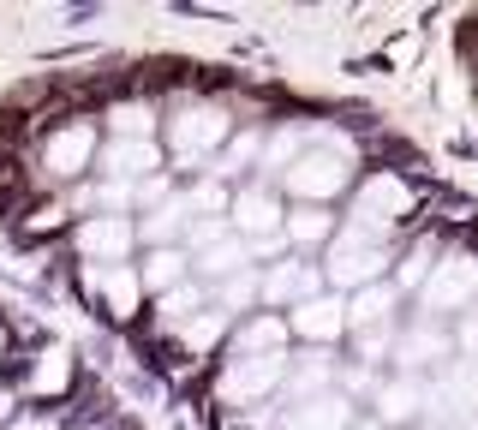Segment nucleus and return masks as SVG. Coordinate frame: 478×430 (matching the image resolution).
Listing matches in <instances>:
<instances>
[{
    "mask_svg": "<svg viewBox=\"0 0 478 430\" xmlns=\"http://www.w3.org/2000/svg\"><path fill=\"white\" fill-rule=\"evenodd\" d=\"M245 120L234 114L227 96H174L161 108V150L179 179H203L216 168V156L234 144Z\"/></svg>",
    "mask_w": 478,
    "mask_h": 430,
    "instance_id": "obj_1",
    "label": "nucleus"
},
{
    "mask_svg": "<svg viewBox=\"0 0 478 430\" xmlns=\"http://www.w3.org/2000/svg\"><path fill=\"white\" fill-rule=\"evenodd\" d=\"M358 174H365V156H358V137L341 132L335 120H317L311 144L299 150V161L276 179L287 203H323V210H341L353 197Z\"/></svg>",
    "mask_w": 478,
    "mask_h": 430,
    "instance_id": "obj_2",
    "label": "nucleus"
},
{
    "mask_svg": "<svg viewBox=\"0 0 478 430\" xmlns=\"http://www.w3.org/2000/svg\"><path fill=\"white\" fill-rule=\"evenodd\" d=\"M102 144H108L102 120H78V114L42 120L37 144H30V179H37V192H78L84 179H96Z\"/></svg>",
    "mask_w": 478,
    "mask_h": 430,
    "instance_id": "obj_3",
    "label": "nucleus"
},
{
    "mask_svg": "<svg viewBox=\"0 0 478 430\" xmlns=\"http://www.w3.org/2000/svg\"><path fill=\"white\" fill-rule=\"evenodd\" d=\"M287 197H281L276 179H245V186H234V203H227V227H234L245 245H251V257L263 263H276V257H287Z\"/></svg>",
    "mask_w": 478,
    "mask_h": 430,
    "instance_id": "obj_4",
    "label": "nucleus"
},
{
    "mask_svg": "<svg viewBox=\"0 0 478 430\" xmlns=\"http://www.w3.org/2000/svg\"><path fill=\"white\" fill-rule=\"evenodd\" d=\"M395 257H400L395 239H377V234H365V227H347V221H341L335 245H329L317 263H323V275H329V294L353 299L358 287L389 281V275H395Z\"/></svg>",
    "mask_w": 478,
    "mask_h": 430,
    "instance_id": "obj_5",
    "label": "nucleus"
},
{
    "mask_svg": "<svg viewBox=\"0 0 478 430\" xmlns=\"http://www.w3.org/2000/svg\"><path fill=\"white\" fill-rule=\"evenodd\" d=\"M478 311V257L460 252L449 239V252L437 257V269L424 281V294L413 299V317H431V323H455V317Z\"/></svg>",
    "mask_w": 478,
    "mask_h": 430,
    "instance_id": "obj_6",
    "label": "nucleus"
},
{
    "mask_svg": "<svg viewBox=\"0 0 478 430\" xmlns=\"http://www.w3.org/2000/svg\"><path fill=\"white\" fill-rule=\"evenodd\" d=\"M317 294H329V275H323L317 257L287 252V257H276V263H263V269H258V305H263V311H276V317L311 305Z\"/></svg>",
    "mask_w": 478,
    "mask_h": 430,
    "instance_id": "obj_7",
    "label": "nucleus"
},
{
    "mask_svg": "<svg viewBox=\"0 0 478 430\" xmlns=\"http://www.w3.org/2000/svg\"><path fill=\"white\" fill-rule=\"evenodd\" d=\"M72 263H138V215H84L66 239Z\"/></svg>",
    "mask_w": 478,
    "mask_h": 430,
    "instance_id": "obj_8",
    "label": "nucleus"
},
{
    "mask_svg": "<svg viewBox=\"0 0 478 430\" xmlns=\"http://www.w3.org/2000/svg\"><path fill=\"white\" fill-rule=\"evenodd\" d=\"M156 174H168L161 137H108L96 156V179H114V186H144Z\"/></svg>",
    "mask_w": 478,
    "mask_h": 430,
    "instance_id": "obj_9",
    "label": "nucleus"
},
{
    "mask_svg": "<svg viewBox=\"0 0 478 430\" xmlns=\"http://www.w3.org/2000/svg\"><path fill=\"white\" fill-rule=\"evenodd\" d=\"M293 347H323V352H347V299L341 294H317L311 305L287 311Z\"/></svg>",
    "mask_w": 478,
    "mask_h": 430,
    "instance_id": "obj_10",
    "label": "nucleus"
},
{
    "mask_svg": "<svg viewBox=\"0 0 478 430\" xmlns=\"http://www.w3.org/2000/svg\"><path fill=\"white\" fill-rule=\"evenodd\" d=\"M161 108L168 102L144 96V90H126L102 108V137H161Z\"/></svg>",
    "mask_w": 478,
    "mask_h": 430,
    "instance_id": "obj_11",
    "label": "nucleus"
},
{
    "mask_svg": "<svg viewBox=\"0 0 478 430\" xmlns=\"http://www.w3.org/2000/svg\"><path fill=\"white\" fill-rule=\"evenodd\" d=\"M341 234V210H323V203H293L287 210V252L299 257H323Z\"/></svg>",
    "mask_w": 478,
    "mask_h": 430,
    "instance_id": "obj_12",
    "label": "nucleus"
},
{
    "mask_svg": "<svg viewBox=\"0 0 478 430\" xmlns=\"http://www.w3.org/2000/svg\"><path fill=\"white\" fill-rule=\"evenodd\" d=\"M424 37L431 24H389L377 42V60L389 79H407V72H424Z\"/></svg>",
    "mask_w": 478,
    "mask_h": 430,
    "instance_id": "obj_13",
    "label": "nucleus"
},
{
    "mask_svg": "<svg viewBox=\"0 0 478 430\" xmlns=\"http://www.w3.org/2000/svg\"><path fill=\"white\" fill-rule=\"evenodd\" d=\"M138 275H144V287H150V299L174 294V287H185V281H198L185 245H156V252H138Z\"/></svg>",
    "mask_w": 478,
    "mask_h": 430,
    "instance_id": "obj_14",
    "label": "nucleus"
},
{
    "mask_svg": "<svg viewBox=\"0 0 478 430\" xmlns=\"http://www.w3.org/2000/svg\"><path fill=\"white\" fill-rule=\"evenodd\" d=\"M6 430H72V412H48V407H24Z\"/></svg>",
    "mask_w": 478,
    "mask_h": 430,
    "instance_id": "obj_15",
    "label": "nucleus"
},
{
    "mask_svg": "<svg viewBox=\"0 0 478 430\" xmlns=\"http://www.w3.org/2000/svg\"><path fill=\"white\" fill-rule=\"evenodd\" d=\"M108 12H114V6H90V0H78V6H60V30H72V37H78V30H90V24L108 19Z\"/></svg>",
    "mask_w": 478,
    "mask_h": 430,
    "instance_id": "obj_16",
    "label": "nucleus"
},
{
    "mask_svg": "<svg viewBox=\"0 0 478 430\" xmlns=\"http://www.w3.org/2000/svg\"><path fill=\"white\" fill-rule=\"evenodd\" d=\"M455 359H473L478 365V311L455 317Z\"/></svg>",
    "mask_w": 478,
    "mask_h": 430,
    "instance_id": "obj_17",
    "label": "nucleus"
},
{
    "mask_svg": "<svg viewBox=\"0 0 478 430\" xmlns=\"http://www.w3.org/2000/svg\"><path fill=\"white\" fill-rule=\"evenodd\" d=\"M24 412V401H19V389H12V383H6V376H0V430L12 425V418H19Z\"/></svg>",
    "mask_w": 478,
    "mask_h": 430,
    "instance_id": "obj_18",
    "label": "nucleus"
},
{
    "mask_svg": "<svg viewBox=\"0 0 478 430\" xmlns=\"http://www.w3.org/2000/svg\"><path fill=\"white\" fill-rule=\"evenodd\" d=\"M353 430H389V425H377L371 412H358V425H353Z\"/></svg>",
    "mask_w": 478,
    "mask_h": 430,
    "instance_id": "obj_19",
    "label": "nucleus"
},
{
    "mask_svg": "<svg viewBox=\"0 0 478 430\" xmlns=\"http://www.w3.org/2000/svg\"><path fill=\"white\" fill-rule=\"evenodd\" d=\"M413 430H455V425H437V418H424V425H413Z\"/></svg>",
    "mask_w": 478,
    "mask_h": 430,
    "instance_id": "obj_20",
    "label": "nucleus"
}]
</instances>
